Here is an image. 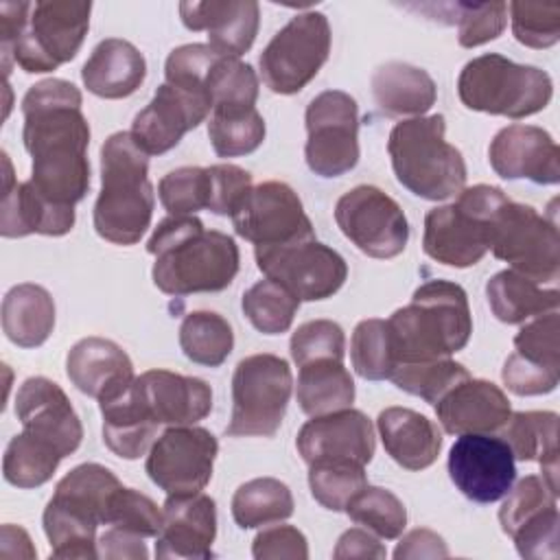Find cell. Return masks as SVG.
Returning a JSON list of instances; mask_svg holds the SVG:
<instances>
[{"label": "cell", "instance_id": "19", "mask_svg": "<svg viewBox=\"0 0 560 560\" xmlns=\"http://www.w3.org/2000/svg\"><path fill=\"white\" fill-rule=\"evenodd\" d=\"M295 446L308 466L319 462H350L368 466L376 448L374 424L363 411L352 407L313 416L298 431Z\"/></svg>", "mask_w": 560, "mask_h": 560}, {"label": "cell", "instance_id": "18", "mask_svg": "<svg viewBox=\"0 0 560 560\" xmlns=\"http://www.w3.org/2000/svg\"><path fill=\"white\" fill-rule=\"evenodd\" d=\"M448 477L466 499L475 503H494L514 486V455L499 435H457L448 451Z\"/></svg>", "mask_w": 560, "mask_h": 560}, {"label": "cell", "instance_id": "22", "mask_svg": "<svg viewBox=\"0 0 560 560\" xmlns=\"http://www.w3.org/2000/svg\"><path fill=\"white\" fill-rule=\"evenodd\" d=\"M492 171L503 179H529L534 184L560 182V149L536 125H508L488 147Z\"/></svg>", "mask_w": 560, "mask_h": 560}, {"label": "cell", "instance_id": "2", "mask_svg": "<svg viewBox=\"0 0 560 560\" xmlns=\"http://www.w3.org/2000/svg\"><path fill=\"white\" fill-rule=\"evenodd\" d=\"M147 252L155 258L151 278L166 295L217 293L238 273V245L219 230H206L195 214L166 217L158 223Z\"/></svg>", "mask_w": 560, "mask_h": 560}, {"label": "cell", "instance_id": "23", "mask_svg": "<svg viewBox=\"0 0 560 560\" xmlns=\"http://www.w3.org/2000/svg\"><path fill=\"white\" fill-rule=\"evenodd\" d=\"M217 536L214 499L195 494H168L162 505V529L155 536L158 558L206 560L212 558Z\"/></svg>", "mask_w": 560, "mask_h": 560}, {"label": "cell", "instance_id": "59", "mask_svg": "<svg viewBox=\"0 0 560 560\" xmlns=\"http://www.w3.org/2000/svg\"><path fill=\"white\" fill-rule=\"evenodd\" d=\"M448 547L444 538L431 529H411L394 549V558H446Z\"/></svg>", "mask_w": 560, "mask_h": 560}, {"label": "cell", "instance_id": "45", "mask_svg": "<svg viewBox=\"0 0 560 560\" xmlns=\"http://www.w3.org/2000/svg\"><path fill=\"white\" fill-rule=\"evenodd\" d=\"M468 376L470 372L462 363L453 359H435L418 363H398L389 378L398 389L418 396L429 405H435L448 389H453Z\"/></svg>", "mask_w": 560, "mask_h": 560}, {"label": "cell", "instance_id": "14", "mask_svg": "<svg viewBox=\"0 0 560 560\" xmlns=\"http://www.w3.org/2000/svg\"><path fill=\"white\" fill-rule=\"evenodd\" d=\"M308 168L319 177H339L359 162V107L341 90L319 92L306 107Z\"/></svg>", "mask_w": 560, "mask_h": 560}, {"label": "cell", "instance_id": "13", "mask_svg": "<svg viewBox=\"0 0 560 560\" xmlns=\"http://www.w3.org/2000/svg\"><path fill=\"white\" fill-rule=\"evenodd\" d=\"M258 269L287 287L300 302H317L335 295L346 278L348 265L339 252L315 236L284 245L254 247Z\"/></svg>", "mask_w": 560, "mask_h": 560}, {"label": "cell", "instance_id": "16", "mask_svg": "<svg viewBox=\"0 0 560 560\" xmlns=\"http://www.w3.org/2000/svg\"><path fill=\"white\" fill-rule=\"evenodd\" d=\"M217 453L219 442L208 429L168 427L151 444L144 470L166 494H195L212 479Z\"/></svg>", "mask_w": 560, "mask_h": 560}, {"label": "cell", "instance_id": "4", "mask_svg": "<svg viewBox=\"0 0 560 560\" xmlns=\"http://www.w3.org/2000/svg\"><path fill=\"white\" fill-rule=\"evenodd\" d=\"M387 326L398 363L448 359L466 348L472 332L468 295L457 282L429 280L389 315Z\"/></svg>", "mask_w": 560, "mask_h": 560}, {"label": "cell", "instance_id": "48", "mask_svg": "<svg viewBox=\"0 0 560 560\" xmlns=\"http://www.w3.org/2000/svg\"><path fill=\"white\" fill-rule=\"evenodd\" d=\"M158 195L168 214H195L208 210L210 175L201 166H182L166 173L158 184Z\"/></svg>", "mask_w": 560, "mask_h": 560}, {"label": "cell", "instance_id": "57", "mask_svg": "<svg viewBox=\"0 0 560 560\" xmlns=\"http://www.w3.org/2000/svg\"><path fill=\"white\" fill-rule=\"evenodd\" d=\"M252 556L256 560H306L308 558V542L306 536L293 525H276L267 527L256 534L252 542Z\"/></svg>", "mask_w": 560, "mask_h": 560}, {"label": "cell", "instance_id": "7", "mask_svg": "<svg viewBox=\"0 0 560 560\" xmlns=\"http://www.w3.org/2000/svg\"><path fill=\"white\" fill-rule=\"evenodd\" d=\"M459 101L472 109L508 118H525L542 112L553 96L551 77L525 63L488 52L470 59L457 77Z\"/></svg>", "mask_w": 560, "mask_h": 560}, {"label": "cell", "instance_id": "10", "mask_svg": "<svg viewBox=\"0 0 560 560\" xmlns=\"http://www.w3.org/2000/svg\"><path fill=\"white\" fill-rule=\"evenodd\" d=\"M293 389V374L282 357L260 352L241 359L232 374L230 438H271L282 424Z\"/></svg>", "mask_w": 560, "mask_h": 560}, {"label": "cell", "instance_id": "38", "mask_svg": "<svg viewBox=\"0 0 560 560\" xmlns=\"http://www.w3.org/2000/svg\"><path fill=\"white\" fill-rule=\"evenodd\" d=\"M179 346L192 363L219 368L234 348V332L223 315L214 311H192L179 326Z\"/></svg>", "mask_w": 560, "mask_h": 560}, {"label": "cell", "instance_id": "51", "mask_svg": "<svg viewBox=\"0 0 560 560\" xmlns=\"http://www.w3.org/2000/svg\"><path fill=\"white\" fill-rule=\"evenodd\" d=\"M289 350L298 368L319 359L343 361L346 335L343 328L332 319H311L295 328V332L291 335Z\"/></svg>", "mask_w": 560, "mask_h": 560}, {"label": "cell", "instance_id": "37", "mask_svg": "<svg viewBox=\"0 0 560 560\" xmlns=\"http://www.w3.org/2000/svg\"><path fill=\"white\" fill-rule=\"evenodd\" d=\"M293 508L289 486L276 477L249 479L241 483L232 497V518L243 529L287 521Z\"/></svg>", "mask_w": 560, "mask_h": 560}, {"label": "cell", "instance_id": "52", "mask_svg": "<svg viewBox=\"0 0 560 560\" xmlns=\"http://www.w3.org/2000/svg\"><path fill=\"white\" fill-rule=\"evenodd\" d=\"M560 322L558 311L538 315L525 324L514 337V352L542 370L560 374V343H558Z\"/></svg>", "mask_w": 560, "mask_h": 560}, {"label": "cell", "instance_id": "26", "mask_svg": "<svg viewBox=\"0 0 560 560\" xmlns=\"http://www.w3.org/2000/svg\"><path fill=\"white\" fill-rule=\"evenodd\" d=\"M179 18L188 31H206L208 46L228 57H241L256 39L260 7L254 0L182 2Z\"/></svg>", "mask_w": 560, "mask_h": 560}, {"label": "cell", "instance_id": "21", "mask_svg": "<svg viewBox=\"0 0 560 560\" xmlns=\"http://www.w3.org/2000/svg\"><path fill=\"white\" fill-rule=\"evenodd\" d=\"M212 112L210 101L171 83H162L151 103L131 122V136L147 155H162Z\"/></svg>", "mask_w": 560, "mask_h": 560}, {"label": "cell", "instance_id": "9", "mask_svg": "<svg viewBox=\"0 0 560 560\" xmlns=\"http://www.w3.org/2000/svg\"><path fill=\"white\" fill-rule=\"evenodd\" d=\"M90 2H33L26 26L11 44L0 46L4 77H9L11 63L28 74H42L72 61L90 28Z\"/></svg>", "mask_w": 560, "mask_h": 560}, {"label": "cell", "instance_id": "29", "mask_svg": "<svg viewBox=\"0 0 560 560\" xmlns=\"http://www.w3.org/2000/svg\"><path fill=\"white\" fill-rule=\"evenodd\" d=\"M387 455L407 470L429 468L442 451V431L424 413L409 407H387L376 418Z\"/></svg>", "mask_w": 560, "mask_h": 560}, {"label": "cell", "instance_id": "43", "mask_svg": "<svg viewBox=\"0 0 560 560\" xmlns=\"http://www.w3.org/2000/svg\"><path fill=\"white\" fill-rule=\"evenodd\" d=\"M350 361L365 381H385L398 365L387 319L370 317L354 326L350 339Z\"/></svg>", "mask_w": 560, "mask_h": 560}, {"label": "cell", "instance_id": "41", "mask_svg": "<svg viewBox=\"0 0 560 560\" xmlns=\"http://www.w3.org/2000/svg\"><path fill=\"white\" fill-rule=\"evenodd\" d=\"M206 94L212 109H252L258 98V77L254 68L238 57L221 55L206 74Z\"/></svg>", "mask_w": 560, "mask_h": 560}, {"label": "cell", "instance_id": "56", "mask_svg": "<svg viewBox=\"0 0 560 560\" xmlns=\"http://www.w3.org/2000/svg\"><path fill=\"white\" fill-rule=\"evenodd\" d=\"M501 378H503V385L516 396H540L558 387L560 374L532 365L525 359H521L516 352H512L503 363Z\"/></svg>", "mask_w": 560, "mask_h": 560}, {"label": "cell", "instance_id": "20", "mask_svg": "<svg viewBox=\"0 0 560 560\" xmlns=\"http://www.w3.org/2000/svg\"><path fill=\"white\" fill-rule=\"evenodd\" d=\"M15 416L22 431L50 444L61 457L72 455L83 440V427L70 398L46 376H31L20 385Z\"/></svg>", "mask_w": 560, "mask_h": 560}, {"label": "cell", "instance_id": "12", "mask_svg": "<svg viewBox=\"0 0 560 560\" xmlns=\"http://www.w3.org/2000/svg\"><path fill=\"white\" fill-rule=\"evenodd\" d=\"M330 24L319 11L293 15L258 57L262 83L273 94H298L330 55Z\"/></svg>", "mask_w": 560, "mask_h": 560}, {"label": "cell", "instance_id": "24", "mask_svg": "<svg viewBox=\"0 0 560 560\" xmlns=\"http://www.w3.org/2000/svg\"><path fill=\"white\" fill-rule=\"evenodd\" d=\"M136 394L158 424H197L212 411V389L203 378L168 370H147L133 381Z\"/></svg>", "mask_w": 560, "mask_h": 560}, {"label": "cell", "instance_id": "3", "mask_svg": "<svg viewBox=\"0 0 560 560\" xmlns=\"http://www.w3.org/2000/svg\"><path fill=\"white\" fill-rule=\"evenodd\" d=\"M153 206L149 155L131 131L112 133L101 147V192L92 212L96 234L114 245H136L151 225Z\"/></svg>", "mask_w": 560, "mask_h": 560}, {"label": "cell", "instance_id": "17", "mask_svg": "<svg viewBox=\"0 0 560 560\" xmlns=\"http://www.w3.org/2000/svg\"><path fill=\"white\" fill-rule=\"evenodd\" d=\"M234 232L254 247L284 245L315 236L298 192L284 182H262L252 186L238 210L232 214Z\"/></svg>", "mask_w": 560, "mask_h": 560}, {"label": "cell", "instance_id": "5", "mask_svg": "<svg viewBox=\"0 0 560 560\" xmlns=\"http://www.w3.org/2000/svg\"><path fill=\"white\" fill-rule=\"evenodd\" d=\"M122 483L94 462L72 468L55 488L44 508V532L52 558H98L96 527L105 525L109 497Z\"/></svg>", "mask_w": 560, "mask_h": 560}, {"label": "cell", "instance_id": "35", "mask_svg": "<svg viewBox=\"0 0 560 560\" xmlns=\"http://www.w3.org/2000/svg\"><path fill=\"white\" fill-rule=\"evenodd\" d=\"M486 298L492 315L503 324H523L532 317L558 311L560 293L556 287L542 284L503 269L486 282Z\"/></svg>", "mask_w": 560, "mask_h": 560}, {"label": "cell", "instance_id": "40", "mask_svg": "<svg viewBox=\"0 0 560 560\" xmlns=\"http://www.w3.org/2000/svg\"><path fill=\"white\" fill-rule=\"evenodd\" d=\"M427 7L438 11L435 20L457 24V42L464 48H475L497 39L508 24L505 2H446Z\"/></svg>", "mask_w": 560, "mask_h": 560}, {"label": "cell", "instance_id": "1", "mask_svg": "<svg viewBox=\"0 0 560 560\" xmlns=\"http://www.w3.org/2000/svg\"><path fill=\"white\" fill-rule=\"evenodd\" d=\"M83 96L66 79H44L22 98V140L28 151L31 184L48 201L74 208L90 188V125Z\"/></svg>", "mask_w": 560, "mask_h": 560}, {"label": "cell", "instance_id": "50", "mask_svg": "<svg viewBox=\"0 0 560 560\" xmlns=\"http://www.w3.org/2000/svg\"><path fill=\"white\" fill-rule=\"evenodd\" d=\"M510 22L516 42L527 48H551L560 39L558 2H510Z\"/></svg>", "mask_w": 560, "mask_h": 560}, {"label": "cell", "instance_id": "36", "mask_svg": "<svg viewBox=\"0 0 560 560\" xmlns=\"http://www.w3.org/2000/svg\"><path fill=\"white\" fill-rule=\"evenodd\" d=\"M298 405L306 416H324L348 409L354 402V381L343 361L319 359L300 365Z\"/></svg>", "mask_w": 560, "mask_h": 560}, {"label": "cell", "instance_id": "44", "mask_svg": "<svg viewBox=\"0 0 560 560\" xmlns=\"http://www.w3.org/2000/svg\"><path fill=\"white\" fill-rule=\"evenodd\" d=\"M208 138L219 158L254 153L265 140V120L252 109H212Z\"/></svg>", "mask_w": 560, "mask_h": 560}, {"label": "cell", "instance_id": "31", "mask_svg": "<svg viewBox=\"0 0 560 560\" xmlns=\"http://www.w3.org/2000/svg\"><path fill=\"white\" fill-rule=\"evenodd\" d=\"M370 85L378 109L389 118L422 116L438 98V88L431 74L405 61H387L378 66Z\"/></svg>", "mask_w": 560, "mask_h": 560}, {"label": "cell", "instance_id": "53", "mask_svg": "<svg viewBox=\"0 0 560 560\" xmlns=\"http://www.w3.org/2000/svg\"><path fill=\"white\" fill-rule=\"evenodd\" d=\"M551 505H558V494L545 483V479L538 475L523 477L508 490L499 508V523L503 534L510 536L525 518Z\"/></svg>", "mask_w": 560, "mask_h": 560}, {"label": "cell", "instance_id": "25", "mask_svg": "<svg viewBox=\"0 0 560 560\" xmlns=\"http://www.w3.org/2000/svg\"><path fill=\"white\" fill-rule=\"evenodd\" d=\"M2 201H0V234L4 238H20L28 234L63 236L74 228V208L48 201L31 182H15L13 168L2 153Z\"/></svg>", "mask_w": 560, "mask_h": 560}, {"label": "cell", "instance_id": "11", "mask_svg": "<svg viewBox=\"0 0 560 560\" xmlns=\"http://www.w3.org/2000/svg\"><path fill=\"white\" fill-rule=\"evenodd\" d=\"M512 271L545 284L560 276V236L553 221L527 203L510 197L497 208L490 221V247Z\"/></svg>", "mask_w": 560, "mask_h": 560}, {"label": "cell", "instance_id": "39", "mask_svg": "<svg viewBox=\"0 0 560 560\" xmlns=\"http://www.w3.org/2000/svg\"><path fill=\"white\" fill-rule=\"evenodd\" d=\"M63 457L46 442L22 431L11 438L2 457L4 481L15 488H37L52 479Z\"/></svg>", "mask_w": 560, "mask_h": 560}, {"label": "cell", "instance_id": "6", "mask_svg": "<svg viewBox=\"0 0 560 560\" xmlns=\"http://www.w3.org/2000/svg\"><path fill=\"white\" fill-rule=\"evenodd\" d=\"M442 114L416 116L394 125L387 153L396 179L416 197L444 201L466 186V162L457 147L446 142Z\"/></svg>", "mask_w": 560, "mask_h": 560}, {"label": "cell", "instance_id": "30", "mask_svg": "<svg viewBox=\"0 0 560 560\" xmlns=\"http://www.w3.org/2000/svg\"><path fill=\"white\" fill-rule=\"evenodd\" d=\"M147 77L144 55L127 39L107 37L96 44L81 68V79L88 92L98 98H127Z\"/></svg>", "mask_w": 560, "mask_h": 560}, {"label": "cell", "instance_id": "47", "mask_svg": "<svg viewBox=\"0 0 560 560\" xmlns=\"http://www.w3.org/2000/svg\"><path fill=\"white\" fill-rule=\"evenodd\" d=\"M365 486V466L350 462H319L308 466L311 494L326 510L343 512L350 499Z\"/></svg>", "mask_w": 560, "mask_h": 560}, {"label": "cell", "instance_id": "34", "mask_svg": "<svg viewBox=\"0 0 560 560\" xmlns=\"http://www.w3.org/2000/svg\"><path fill=\"white\" fill-rule=\"evenodd\" d=\"M55 328L52 295L33 282L15 284L2 300V330L20 348L42 346Z\"/></svg>", "mask_w": 560, "mask_h": 560}, {"label": "cell", "instance_id": "60", "mask_svg": "<svg viewBox=\"0 0 560 560\" xmlns=\"http://www.w3.org/2000/svg\"><path fill=\"white\" fill-rule=\"evenodd\" d=\"M332 556L337 560H341V558H385L387 551L370 529L352 527L339 536Z\"/></svg>", "mask_w": 560, "mask_h": 560}, {"label": "cell", "instance_id": "46", "mask_svg": "<svg viewBox=\"0 0 560 560\" xmlns=\"http://www.w3.org/2000/svg\"><path fill=\"white\" fill-rule=\"evenodd\" d=\"M343 512L357 525H363L372 534L387 540L398 538L407 525L405 503L392 490L370 483L350 499Z\"/></svg>", "mask_w": 560, "mask_h": 560}, {"label": "cell", "instance_id": "28", "mask_svg": "<svg viewBox=\"0 0 560 560\" xmlns=\"http://www.w3.org/2000/svg\"><path fill=\"white\" fill-rule=\"evenodd\" d=\"M70 383L98 402L118 396L133 383V363L129 354L112 339L85 337L77 341L66 357Z\"/></svg>", "mask_w": 560, "mask_h": 560}, {"label": "cell", "instance_id": "15", "mask_svg": "<svg viewBox=\"0 0 560 560\" xmlns=\"http://www.w3.org/2000/svg\"><path fill=\"white\" fill-rule=\"evenodd\" d=\"M341 234L370 258H396L409 241L402 208L381 188L361 184L343 192L335 206Z\"/></svg>", "mask_w": 560, "mask_h": 560}, {"label": "cell", "instance_id": "27", "mask_svg": "<svg viewBox=\"0 0 560 560\" xmlns=\"http://www.w3.org/2000/svg\"><path fill=\"white\" fill-rule=\"evenodd\" d=\"M433 407L442 429L451 435L499 433L512 413L510 400L499 385L472 376L448 389Z\"/></svg>", "mask_w": 560, "mask_h": 560}, {"label": "cell", "instance_id": "58", "mask_svg": "<svg viewBox=\"0 0 560 560\" xmlns=\"http://www.w3.org/2000/svg\"><path fill=\"white\" fill-rule=\"evenodd\" d=\"M98 558H129V560H144L149 556L147 545L142 536L118 529V527H107L98 542Z\"/></svg>", "mask_w": 560, "mask_h": 560}, {"label": "cell", "instance_id": "54", "mask_svg": "<svg viewBox=\"0 0 560 560\" xmlns=\"http://www.w3.org/2000/svg\"><path fill=\"white\" fill-rule=\"evenodd\" d=\"M558 525H560L558 505H551V508H545V510L536 512L534 516L525 518L510 534V538L514 540L521 558L556 560L560 553L558 551Z\"/></svg>", "mask_w": 560, "mask_h": 560}, {"label": "cell", "instance_id": "49", "mask_svg": "<svg viewBox=\"0 0 560 560\" xmlns=\"http://www.w3.org/2000/svg\"><path fill=\"white\" fill-rule=\"evenodd\" d=\"M105 525L138 534L142 538L158 536L162 529V510L147 494L120 486L109 497Z\"/></svg>", "mask_w": 560, "mask_h": 560}, {"label": "cell", "instance_id": "32", "mask_svg": "<svg viewBox=\"0 0 560 560\" xmlns=\"http://www.w3.org/2000/svg\"><path fill=\"white\" fill-rule=\"evenodd\" d=\"M514 459L538 462L545 483L558 494V413L516 411L499 429Z\"/></svg>", "mask_w": 560, "mask_h": 560}, {"label": "cell", "instance_id": "33", "mask_svg": "<svg viewBox=\"0 0 560 560\" xmlns=\"http://www.w3.org/2000/svg\"><path fill=\"white\" fill-rule=\"evenodd\" d=\"M98 407L103 413V442L114 455L138 459L151 448L160 424L144 409L133 383L118 396L98 402Z\"/></svg>", "mask_w": 560, "mask_h": 560}, {"label": "cell", "instance_id": "8", "mask_svg": "<svg viewBox=\"0 0 560 560\" xmlns=\"http://www.w3.org/2000/svg\"><path fill=\"white\" fill-rule=\"evenodd\" d=\"M505 199L501 188L477 184L459 190L455 203L431 208L424 217V254L457 269L477 265L490 247L492 214Z\"/></svg>", "mask_w": 560, "mask_h": 560}, {"label": "cell", "instance_id": "55", "mask_svg": "<svg viewBox=\"0 0 560 560\" xmlns=\"http://www.w3.org/2000/svg\"><path fill=\"white\" fill-rule=\"evenodd\" d=\"M210 199L208 210L219 217H232L247 192L252 190V175L236 164L208 166Z\"/></svg>", "mask_w": 560, "mask_h": 560}, {"label": "cell", "instance_id": "42", "mask_svg": "<svg viewBox=\"0 0 560 560\" xmlns=\"http://www.w3.org/2000/svg\"><path fill=\"white\" fill-rule=\"evenodd\" d=\"M241 308L258 332L282 335L291 328L300 300L280 282L265 278L243 293Z\"/></svg>", "mask_w": 560, "mask_h": 560}]
</instances>
